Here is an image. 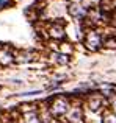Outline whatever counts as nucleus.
Here are the masks:
<instances>
[{
	"mask_svg": "<svg viewBox=\"0 0 116 123\" xmlns=\"http://www.w3.org/2000/svg\"><path fill=\"white\" fill-rule=\"evenodd\" d=\"M67 12H69V16H72L77 20H82V19L86 17V9L83 8L82 5H79V3H69Z\"/></svg>",
	"mask_w": 116,
	"mask_h": 123,
	"instance_id": "3",
	"label": "nucleus"
},
{
	"mask_svg": "<svg viewBox=\"0 0 116 123\" xmlns=\"http://www.w3.org/2000/svg\"><path fill=\"white\" fill-rule=\"evenodd\" d=\"M104 123H116V114L115 112H105L104 114Z\"/></svg>",
	"mask_w": 116,
	"mask_h": 123,
	"instance_id": "10",
	"label": "nucleus"
},
{
	"mask_svg": "<svg viewBox=\"0 0 116 123\" xmlns=\"http://www.w3.org/2000/svg\"><path fill=\"white\" fill-rule=\"evenodd\" d=\"M25 123H41V120L36 115V112H28L25 115Z\"/></svg>",
	"mask_w": 116,
	"mask_h": 123,
	"instance_id": "9",
	"label": "nucleus"
},
{
	"mask_svg": "<svg viewBox=\"0 0 116 123\" xmlns=\"http://www.w3.org/2000/svg\"><path fill=\"white\" fill-rule=\"evenodd\" d=\"M111 106H113V111H115V114H116V97L111 100Z\"/></svg>",
	"mask_w": 116,
	"mask_h": 123,
	"instance_id": "13",
	"label": "nucleus"
},
{
	"mask_svg": "<svg viewBox=\"0 0 116 123\" xmlns=\"http://www.w3.org/2000/svg\"><path fill=\"white\" fill-rule=\"evenodd\" d=\"M6 5H8V0H0V9H2V8H5Z\"/></svg>",
	"mask_w": 116,
	"mask_h": 123,
	"instance_id": "12",
	"label": "nucleus"
},
{
	"mask_svg": "<svg viewBox=\"0 0 116 123\" xmlns=\"http://www.w3.org/2000/svg\"><path fill=\"white\" fill-rule=\"evenodd\" d=\"M49 34L53 37V39H61V37L64 36V27H63V24H58V22L52 24V25H50V28H49Z\"/></svg>",
	"mask_w": 116,
	"mask_h": 123,
	"instance_id": "4",
	"label": "nucleus"
},
{
	"mask_svg": "<svg viewBox=\"0 0 116 123\" xmlns=\"http://www.w3.org/2000/svg\"><path fill=\"white\" fill-rule=\"evenodd\" d=\"M33 53H25L24 56H21V59H17L19 62H27V61H33Z\"/></svg>",
	"mask_w": 116,
	"mask_h": 123,
	"instance_id": "11",
	"label": "nucleus"
},
{
	"mask_svg": "<svg viewBox=\"0 0 116 123\" xmlns=\"http://www.w3.org/2000/svg\"><path fill=\"white\" fill-rule=\"evenodd\" d=\"M14 61V56L11 55V51L8 50H0V64L2 66H8Z\"/></svg>",
	"mask_w": 116,
	"mask_h": 123,
	"instance_id": "5",
	"label": "nucleus"
},
{
	"mask_svg": "<svg viewBox=\"0 0 116 123\" xmlns=\"http://www.w3.org/2000/svg\"><path fill=\"white\" fill-rule=\"evenodd\" d=\"M69 111V101L64 97H55L50 105V114L55 117H61V115L67 114Z\"/></svg>",
	"mask_w": 116,
	"mask_h": 123,
	"instance_id": "1",
	"label": "nucleus"
},
{
	"mask_svg": "<svg viewBox=\"0 0 116 123\" xmlns=\"http://www.w3.org/2000/svg\"><path fill=\"white\" fill-rule=\"evenodd\" d=\"M80 118H82V111H80L79 108L72 109V112L69 114V120L72 123H77V122H80Z\"/></svg>",
	"mask_w": 116,
	"mask_h": 123,
	"instance_id": "8",
	"label": "nucleus"
},
{
	"mask_svg": "<svg viewBox=\"0 0 116 123\" xmlns=\"http://www.w3.org/2000/svg\"><path fill=\"white\" fill-rule=\"evenodd\" d=\"M102 105H104V100H102V97H91V100H89L88 106L91 111H99V109L102 108Z\"/></svg>",
	"mask_w": 116,
	"mask_h": 123,
	"instance_id": "6",
	"label": "nucleus"
},
{
	"mask_svg": "<svg viewBox=\"0 0 116 123\" xmlns=\"http://www.w3.org/2000/svg\"><path fill=\"white\" fill-rule=\"evenodd\" d=\"M52 58H53V61H55L57 64H67V62H69L67 55H63V53H53Z\"/></svg>",
	"mask_w": 116,
	"mask_h": 123,
	"instance_id": "7",
	"label": "nucleus"
},
{
	"mask_svg": "<svg viewBox=\"0 0 116 123\" xmlns=\"http://www.w3.org/2000/svg\"><path fill=\"white\" fill-rule=\"evenodd\" d=\"M85 45H86V48L91 50V51L99 50L101 45H102V36L97 33V31L89 30L88 33H86V36H85Z\"/></svg>",
	"mask_w": 116,
	"mask_h": 123,
	"instance_id": "2",
	"label": "nucleus"
},
{
	"mask_svg": "<svg viewBox=\"0 0 116 123\" xmlns=\"http://www.w3.org/2000/svg\"><path fill=\"white\" fill-rule=\"evenodd\" d=\"M115 3H116V2H115Z\"/></svg>",
	"mask_w": 116,
	"mask_h": 123,
	"instance_id": "14",
	"label": "nucleus"
}]
</instances>
